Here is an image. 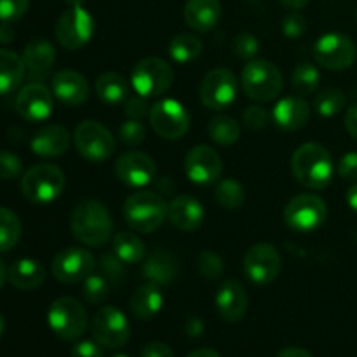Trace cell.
Listing matches in <instances>:
<instances>
[{
  "mask_svg": "<svg viewBox=\"0 0 357 357\" xmlns=\"http://www.w3.org/2000/svg\"><path fill=\"white\" fill-rule=\"evenodd\" d=\"M347 204L351 206L352 211L357 213V183L347 190Z\"/></svg>",
  "mask_w": 357,
  "mask_h": 357,
  "instance_id": "6f0895ef",
  "label": "cell"
},
{
  "mask_svg": "<svg viewBox=\"0 0 357 357\" xmlns=\"http://www.w3.org/2000/svg\"><path fill=\"white\" fill-rule=\"evenodd\" d=\"M96 261L94 257L84 248H65L54 257L51 265L52 275L63 284L82 282L87 275L93 274Z\"/></svg>",
  "mask_w": 357,
  "mask_h": 357,
  "instance_id": "9a60e30c",
  "label": "cell"
},
{
  "mask_svg": "<svg viewBox=\"0 0 357 357\" xmlns=\"http://www.w3.org/2000/svg\"><path fill=\"white\" fill-rule=\"evenodd\" d=\"M275 357H312L309 351L305 349H300V347H288V349H282Z\"/></svg>",
  "mask_w": 357,
  "mask_h": 357,
  "instance_id": "11a10c76",
  "label": "cell"
},
{
  "mask_svg": "<svg viewBox=\"0 0 357 357\" xmlns=\"http://www.w3.org/2000/svg\"><path fill=\"white\" fill-rule=\"evenodd\" d=\"M291 171L300 185L310 190H321L333 180V159L319 143H303L293 153Z\"/></svg>",
  "mask_w": 357,
  "mask_h": 357,
  "instance_id": "6da1fadb",
  "label": "cell"
},
{
  "mask_svg": "<svg viewBox=\"0 0 357 357\" xmlns=\"http://www.w3.org/2000/svg\"><path fill=\"white\" fill-rule=\"evenodd\" d=\"M72 357H103V349L96 340L77 342L72 349Z\"/></svg>",
  "mask_w": 357,
  "mask_h": 357,
  "instance_id": "f907efd6",
  "label": "cell"
},
{
  "mask_svg": "<svg viewBox=\"0 0 357 357\" xmlns=\"http://www.w3.org/2000/svg\"><path fill=\"white\" fill-rule=\"evenodd\" d=\"M326 202L316 194H300L293 197L284 208V222L291 230L310 234L321 229L326 222Z\"/></svg>",
  "mask_w": 357,
  "mask_h": 357,
  "instance_id": "ba28073f",
  "label": "cell"
},
{
  "mask_svg": "<svg viewBox=\"0 0 357 357\" xmlns=\"http://www.w3.org/2000/svg\"><path fill=\"white\" fill-rule=\"evenodd\" d=\"M65 185V174L54 164H37L21 178V192L31 204L37 206L54 202L63 194Z\"/></svg>",
  "mask_w": 357,
  "mask_h": 357,
  "instance_id": "5b68a950",
  "label": "cell"
},
{
  "mask_svg": "<svg viewBox=\"0 0 357 357\" xmlns=\"http://www.w3.org/2000/svg\"><path fill=\"white\" fill-rule=\"evenodd\" d=\"M110 295V281L103 274H91L82 281V296L87 303L100 305Z\"/></svg>",
  "mask_w": 357,
  "mask_h": 357,
  "instance_id": "f35d334b",
  "label": "cell"
},
{
  "mask_svg": "<svg viewBox=\"0 0 357 357\" xmlns=\"http://www.w3.org/2000/svg\"><path fill=\"white\" fill-rule=\"evenodd\" d=\"M119 136H121V142L126 143L128 146H138L142 145L143 139H145L146 129L139 121L129 119V121H126L124 124L119 128Z\"/></svg>",
  "mask_w": 357,
  "mask_h": 357,
  "instance_id": "b9f144b4",
  "label": "cell"
},
{
  "mask_svg": "<svg viewBox=\"0 0 357 357\" xmlns=\"http://www.w3.org/2000/svg\"><path fill=\"white\" fill-rule=\"evenodd\" d=\"M187 357H222L216 351L213 349H197V351L190 352Z\"/></svg>",
  "mask_w": 357,
  "mask_h": 357,
  "instance_id": "680465c9",
  "label": "cell"
},
{
  "mask_svg": "<svg viewBox=\"0 0 357 357\" xmlns=\"http://www.w3.org/2000/svg\"><path fill=\"white\" fill-rule=\"evenodd\" d=\"M272 119L282 131H298L310 119V107L302 96H286L272 108Z\"/></svg>",
  "mask_w": 357,
  "mask_h": 357,
  "instance_id": "603a6c76",
  "label": "cell"
},
{
  "mask_svg": "<svg viewBox=\"0 0 357 357\" xmlns=\"http://www.w3.org/2000/svg\"><path fill=\"white\" fill-rule=\"evenodd\" d=\"M124 261L115 253H108L101 258V274L110 282H122L126 279Z\"/></svg>",
  "mask_w": 357,
  "mask_h": 357,
  "instance_id": "7bdbcfd3",
  "label": "cell"
},
{
  "mask_svg": "<svg viewBox=\"0 0 357 357\" xmlns=\"http://www.w3.org/2000/svg\"><path fill=\"white\" fill-rule=\"evenodd\" d=\"M174 82V72L164 59L149 56L136 63L131 73V86L136 94L145 98L162 96Z\"/></svg>",
  "mask_w": 357,
  "mask_h": 357,
  "instance_id": "52a82bcc",
  "label": "cell"
},
{
  "mask_svg": "<svg viewBox=\"0 0 357 357\" xmlns=\"http://www.w3.org/2000/svg\"><path fill=\"white\" fill-rule=\"evenodd\" d=\"M114 357H129V356H126V354H117V356H114Z\"/></svg>",
  "mask_w": 357,
  "mask_h": 357,
  "instance_id": "e7e4bbea",
  "label": "cell"
},
{
  "mask_svg": "<svg viewBox=\"0 0 357 357\" xmlns=\"http://www.w3.org/2000/svg\"><path fill=\"white\" fill-rule=\"evenodd\" d=\"M202 330H204V326H202V321L199 317H188L187 323H185V331H187L188 337H201Z\"/></svg>",
  "mask_w": 357,
  "mask_h": 357,
  "instance_id": "db71d44e",
  "label": "cell"
},
{
  "mask_svg": "<svg viewBox=\"0 0 357 357\" xmlns=\"http://www.w3.org/2000/svg\"><path fill=\"white\" fill-rule=\"evenodd\" d=\"M164 295L153 282H146L131 296V310L138 319L150 321L162 310Z\"/></svg>",
  "mask_w": 357,
  "mask_h": 357,
  "instance_id": "f1b7e54d",
  "label": "cell"
},
{
  "mask_svg": "<svg viewBox=\"0 0 357 357\" xmlns=\"http://www.w3.org/2000/svg\"><path fill=\"white\" fill-rule=\"evenodd\" d=\"M305 30H307L305 16L296 13V10L286 14L284 20H282V33H284L288 38L302 37V35L305 33Z\"/></svg>",
  "mask_w": 357,
  "mask_h": 357,
  "instance_id": "bcb514c9",
  "label": "cell"
},
{
  "mask_svg": "<svg viewBox=\"0 0 357 357\" xmlns=\"http://www.w3.org/2000/svg\"><path fill=\"white\" fill-rule=\"evenodd\" d=\"M216 202H218L222 208L225 209H239L244 206V201H246V192H244V187L237 180H232V178H227V180H222L216 187L215 192Z\"/></svg>",
  "mask_w": 357,
  "mask_h": 357,
  "instance_id": "8d00e7d4",
  "label": "cell"
},
{
  "mask_svg": "<svg viewBox=\"0 0 357 357\" xmlns=\"http://www.w3.org/2000/svg\"><path fill=\"white\" fill-rule=\"evenodd\" d=\"M345 107V94L344 91L331 87V89L321 91L314 98V110L321 115V117H333V115L340 114L342 108Z\"/></svg>",
  "mask_w": 357,
  "mask_h": 357,
  "instance_id": "74e56055",
  "label": "cell"
},
{
  "mask_svg": "<svg viewBox=\"0 0 357 357\" xmlns=\"http://www.w3.org/2000/svg\"><path fill=\"white\" fill-rule=\"evenodd\" d=\"M167 49H169V56L176 63H190L201 56L202 42L192 33H180L171 38Z\"/></svg>",
  "mask_w": 357,
  "mask_h": 357,
  "instance_id": "836d02e7",
  "label": "cell"
},
{
  "mask_svg": "<svg viewBox=\"0 0 357 357\" xmlns=\"http://www.w3.org/2000/svg\"><path fill=\"white\" fill-rule=\"evenodd\" d=\"M232 51L237 58L250 59L251 61L258 54V51H260V42H258V38L253 33L243 31V33H239L234 38Z\"/></svg>",
  "mask_w": 357,
  "mask_h": 357,
  "instance_id": "60d3db41",
  "label": "cell"
},
{
  "mask_svg": "<svg viewBox=\"0 0 357 357\" xmlns=\"http://www.w3.org/2000/svg\"><path fill=\"white\" fill-rule=\"evenodd\" d=\"M6 278H7L6 265H3V261L0 260V288H2V286H3V282H6Z\"/></svg>",
  "mask_w": 357,
  "mask_h": 357,
  "instance_id": "94428289",
  "label": "cell"
},
{
  "mask_svg": "<svg viewBox=\"0 0 357 357\" xmlns=\"http://www.w3.org/2000/svg\"><path fill=\"white\" fill-rule=\"evenodd\" d=\"M70 229L73 237L91 248L105 246L114 232V222L107 206L100 201H84L73 209Z\"/></svg>",
  "mask_w": 357,
  "mask_h": 357,
  "instance_id": "7a4b0ae2",
  "label": "cell"
},
{
  "mask_svg": "<svg viewBox=\"0 0 357 357\" xmlns=\"http://www.w3.org/2000/svg\"><path fill=\"white\" fill-rule=\"evenodd\" d=\"M338 174L347 181L357 183V152H349L338 162Z\"/></svg>",
  "mask_w": 357,
  "mask_h": 357,
  "instance_id": "681fc988",
  "label": "cell"
},
{
  "mask_svg": "<svg viewBox=\"0 0 357 357\" xmlns=\"http://www.w3.org/2000/svg\"><path fill=\"white\" fill-rule=\"evenodd\" d=\"M93 338L105 349L124 347L131 337V326L128 317L117 307H101L91 319Z\"/></svg>",
  "mask_w": 357,
  "mask_h": 357,
  "instance_id": "9c48e42d",
  "label": "cell"
},
{
  "mask_svg": "<svg viewBox=\"0 0 357 357\" xmlns=\"http://www.w3.org/2000/svg\"><path fill=\"white\" fill-rule=\"evenodd\" d=\"M178 275V261L167 250L152 251L149 258L143 261V278L146 282H153L157 286L169 284Z\"/></svg>",
  "mask_w": 357,
  "mask_h": 357,
  "instance_id": "4316f807",
  "label": "cell"
},
{
  "mask_svg": "<svg viewBox=\"0 0 357 357\" xmlns=\"http://www.w3.org/2000/svg\"><path fill=\"white\" fill-rule=\"evenodd\" d=\"M47 323L56 337L65 342H75L86 333L89 319H87L86 309L79 300L61 296L49 307Z\"/></svg>",
  "mask_w": 357,
  "mask_h": 357,
  "instance_id": "8992f818",
  "label": "cell"
},
{
  "mask_svg": "<svg viewBox=\"0 0 357 357\" xmlns=\"http://www.w3.org/2000/svg\"><path fill=\"white\" fill-rule=\"evenodd\" d=\"M223 162L220 153L208 145L192 146L185 155V173L195 185H213L220 180Z\"/></svg>",
  "mask_w": 357,
  "mask_h": 357,
  "instance_id": "e0dca14e",
  "label": "cell"
},
{
  "mask_svg": "<svg viewBox=\"0 0 357 357\" xmlns=\"http://www.w3.org/2000/svg\"><path fill=\"white\" fill-rule=\"evenodd\" d=\"M70 135L63 126L47 124L31 136L30 149L38 157H59L68 150Z\"/></svg>",
  "mask_w": 357,
  "mask_h": 357,
  "instance_id": "d4e9b609",
  "label": "cell"
},
{
  "mask_svg": "<svg viewBox=\"0 0 357 357\" xmlns=\"http://www.w3.org/2000/svg\"><path fill=\"white\" fill-rule=\"evenodd\" d=\"M142 357H174V354L162 342H150L142 349Z\"/></svg>",
  "mask_w": 357,
  "mask_h": 357,
  "instance_id": "816d5d0a",
  "label": "cell"
},
{
  "mask_svg": "<svg viewBox=\"0 0 357 357\" xmlns=\"http://www.w3.org/2000/svg\"><path fill=\"white\" fill-rule=\"evenodd\" d=\"M204 208L192 195H178L167 204V220L183 232H194L204 222Z\"/></svg>",
  "mask_w": 357,
  "mask_h": 357,
  "instance_id": "7402d4cb",
  "label": "cell"
},
{
  "mask_svg": "<svg viewBox=\"0 0 357 357\" xmlns=\"http://www.w3.org/2000/svg\"><path fill=\"white\" fill-rule=\"evenodd\" d=\"M115 174L124 185L139 188L155 178V162L143 152H126L115 162Z\"/></svg>",
  "mask_w": 357,
  "mask_h": 357,
  "instance_id": "d6986e66",
  "label": "cell"
},
{
  "mask_svg": "<svg viewBox=\"0 0 357 357\" xmlns=\"http://www.w3.org/2000/svg\"><path fill=\"white\" fill-rule=\"evenodd\" d=\"M26 68L21 56L9 49H0V96L14 93L23 82Z\"/></svg>",
  "mask_w": 357,
  "mask_h": 357,
  "instance_id": "f546056e",
  "label": "cell"
},
{
  "mask_svg": "<svg viewBox=\"0 0 357 357\" xmlns=\"http://www.w3.org/2000/svg\"><path fill=\"white\" fill-rule=\"evenodd\" d=\"M114 253L124 261L126 265H135L145 260L146 248L145 243L132 232H119L112 241Z\"/></svg>",
  "mask_w": 357,
  "mask_h": 357,
  "instance_id": "1f68e13d",
  "label": "cell"
},
{
  "mask_svg": "<svg viewBox=\"0 0 357 357\" xmlns=\"http://www.w3.org/2000/svg\"><path fill=\"white\" fill-rule=\"evenodd\" d=\"M21 237V222L14 211L0 208V253L13 250Z\"/></svg>",
  "mask_w": 357,
  "mask_h": 357,
  "instance_id": "d590c367",
  "label": "cell"
},
{
  "mask_svg": "<svg viewBox=\"0 0 357 357\" xmlns=\"http://www.w3.org/2000/svg\"><path fill=\"white\" fill-rule=\"evenodd\" d=\"M23 63L26 73L33 80H42L51 73L56 61V49L45 38H35L24 47Z\"/></svg>",
  "mask_w": 357,
  "mask_h": 357,
  "instance_id": "cb8c5ba5",
  "label": "cell"
},
{
  "mask_svg": "<svg viewBox=\"0 0 357 357\" xmlns=\"http://www.w3.org/2000/svg\"><path fill=\"white\" fill-rule=\"evenodd\" d=\"M126 114H128L129 119L142 121L146 114H150V107L149 103H146V98L139 96V94L128 98V101H126Z\"/></svg>",
  "mask_w": 357,
  "mask_h": 357,
  "instance_id": "c3c4849f",
  "label": "cell"
},
{
  "mask_svg": "<svg viewBox=\"0 0 357 357\" xmlns=\"http://www.w3.org/2000/svg\"><path fill=\"white\" fill-rule=\"evenodd\" d=\"M244 124H246V128L253 129V131H260V129H264L265 126H267L268 122V112L265 110V108L258 107V105H253V107L246 108V112H244Z\"/></svg>",
  "mask_w": 357,
  "mask_h": 357,
  "instance_id": "7dc6e473",
  "label": "cell"
},
{
  "mask_svg": "<svg viewBox=\"0 0 357 357\" xmlns=\"http://www.w3.org/2000/svg\"><path fill=\"white\" fill-rule=\"evenodd\" d=\"M345 128H347L352 139L357 142V105H352L347 110V115H345Z\"/></svg>",
  "mask_w": 357,
  "mask_h": 357,
  "instance_id": "f5cc1de1",
  "label": "cell"
},
{
  "mask_svg": "<svg viewBox=\"0 0 357 357\" xmlns=\"http://www.w3.org/2000/svg\"><path fill=\"white\" fill-rule=\"evenodd\" d=\"M237 79L230 70L215 68L202 79L199 96L204 107L211 110H227L237 100Z\"/></svg>",
  "mask_w": 357,
  "mask_h": 357,
  "instance_id": "5bb4252c",
  "label": "cell"
},
{
  "mask_svg": "<svg viewBox=\"0 0 357 357\" xmlns=\"http://www.w3.org/2000/svg\"><path fill=\"white\" fill-rule=\"evenodd\" d=\"M75 149L89 162H103L115 152V138L98 121H84L73 135Z\"/></svg>",
  "mask_w": 357,
  "mask_h": 357,
  "instance_id": "30bf717a",
  "label": "cell"
},
{
  "mask_svg": "<svg viewBox=\"0 0 357 357\" xmlns=\"http://www.w3.org/2000/svg\"><path fill=\"white\" fill-rule=\"evenodd\" d=\"M23 171V162L20 157L7 150H0V178L3 180H16Z\"/></svg>",
  "mask_w": 357,
  "mask_h": 357,
  "instance_id": "f6af8a7d",
  "label": "cell"
},
{
  "mask_svg": "<svg viewBox=\"0 0 357 357\" xmlns=\"http://www.w3.org/2000/svg\"><path fill=\"white\" fill-rule=\"evenodd\" d=\"M248 291L239 281L229 279L222 282L215 296V305L220 317L227 323H237L246 316L248 310Z\"/></svg>",
  "mask_w": 357,
  "mask_h": 357,
  "instance_id": "ffe728a7",
  "label": "cell"
},
{
  "mask_svg": "<svg viewBox=\"0 0 357 357\" xmlns=\"http://www.w3.org/2000/svg\"><path fill=\"white\" fill-rule=\"evenodd\" d=\"M52 94L68 107H79L89 98V84L82 73L75 70H61L52 77Z\"/></svg>",
  "mask_w": 357,
  "mask_h": 357,
  "instance_id": "44dd1931",
  "label": "cell"
},
{
  "mask_svg": "<svg viewBox=\"0 0 357 357\" xmlns=\"http://www.w3.org/2000/svg\"><path fill=\"white\" fill-rule=\"evenodd\" d=\"M96 94L103 103L122 105L129 98V84L121 73L107 72L98 77Z\"/></svg>",
  "mask_w": 357,
  "mask_h": 357,
  "instance_id": "4dcf8cb0",
  "label": "cell"
},
{
  "mask_svg": "<svg viewBox=\"0 0 357 357\" xmlns=\"http://www.w3.org/2000/svg\"><path fill=\"white\" fill-rule=\"evenodd\" d=\"M241 82L248 98L258 103L275 100L282 91V73L267 59H251L241 73Z\"/></svg>",
  "mask_w": 357,
  "mask_h": 357,
  "instance_id": "277c9868",
  "label": "cell"
},
{
  "mask_svg": "<svg viewBox=\"0 0 357 357\" xmlns=\"http://www.w3.org/2000/svg\"><path fill=\"white\" fill-rule=\"evenodd\" d=\"M281 272V255L272 244L258 243L244 257V274L255 284H271Z\"/></svg>",
  "mask_w": 357,
  "mask_h": 357,
  "instance_id": "2e32d148",
  "label": "cell"
},
{
  "mask_svg": "<svg viewBox=\"0 0 357 357\" xmlns=\"http://www.w3.org/2000/svg\"><path fill=\"white\" fill-rule=\"evenodd\" d=\"M16 112L26 122H44L51 117L54 101L52 93L40 82L26 84L16 96Z\"/></svg>",
  "mask_w": 357,
  "mask_h": 357,
  "instance_id": "ac0fdd59",
  "label": "cell"
},
{
  "mask_svg": "<svg viewBox=\"0 0 357 357\" xmlns=\"http://www.w3.org/2000/svg\"><path fill=\"white\" fill-rule=\"evenodd\" d=\"M94 28L96 24L93 16L82 6L70 7L56 23V38L65 49L77 51L89 44L94 35Z\"/></svg>",
  "mask_w": 357,
  "mask_h": 357,
  "instance_id": "7c38bea8",
  "label": "cell"
},
{
  "mask_svg": "<svg viewBox=\"0 0 357 357\" xmlns=\"http://www.w3.org/2000/svg\"><path fill=\"white\" fill-rule=\"evenodd\" d=\"M286 7H291V9H302L309 3V0H281Z\"/></svg>",
  "mask_w": 357,
  "mask_h": 357,
  "instance_id": "91938a15",
  "label": "cell"
},
{
  "mask_svg": "<svg viewBox=\"0 0 357 357\" xmlns=\"http://www.w3.org/2000/svg\"><path fill=\"white\" fill-rule=\"evenodd\" d=\"M7 279L10 284L21 291H31L37 289L44 282L45 271L40 261L33 258H21L16 260L7 271Z\"/></svg>",
  "mask_w": 357,
  "mask_h": 357,
  "instance_id": "83f0119b",
  "label": "cell"
},
{
  "mask_svg": "<svg viewBox=\"0 0 357 357\" xmlns=\"http://www.w3.org/2000/svg\"><path fill=\"white\" fill-rule=\"evenodd\" d=\"M150 124L152 129L166 139H180L190 128V114L183 103L173 98L160 100L150 108Z\"/></svg>",
  "mask_w": 357,
  "mask_h": 357,
  "instance_id": "8fae6325",
  "label": "cell"
},
{
  "mask_svg": "<svg viewBox=\"0 0 357 357\" xmlns=\"http://www.w3.org/2000/svg\"><path fill=\"white\" fill-rule=\"evenodd\" d=\"M14 37V31L10 24L0 23V42H10Z\"/></svg>",
  "mask_w": 357,
  "mask_h": 357,
  "instance_id": "9f6ffc18",
  "label": "cell"
},
{
  "mask_svg": "<svg viewBox=\"0 0 357 357\" xmlns=\"http://www.w3.org/2000/svg\"><path fill=\"white\" fill-rule=\"evenodd\" d=\"M209 138L222 146H230L239 142L241 126L229 115H216L208 124Z\"/></svg>",
  "mask_w": 357,
  "mask_h": 357,
  "instance_id": "d6a6232c",
  "label": "cell"
},
{
  "mask_svg": "<svg viewBox=\"0 0 357 357\" xmlns=\"http://www.w3.org/2000/svg\"><path fill=\"white\" fill-rule=\"evenodd\" d=\"M28 0H0V23L13 24L28 10Z\"/></svg>",
  "mask_w": 357,
  "mask_h": 357,
  "instance_id": "ee69618b",
  "label": "cell"
},
{
  "mask_svg": "<svg viewBox=\"0 0 357 357\" xmlns=\"http://www.w3.org/2000/svg\"><path fill=\"white\" fill-rule=\"evenodd\" d=\"M124 218L135 232L150 234L167 218V204L152 190H139L124 202Z\"/></svg>",
  "mask_w": 357,
  "mask_h": 357,
  "instance_id": "3957f363",
  "label": "cell"
},
{
  "mask_svg": "<svg viewBox=\"0 0 357 357\" xmlns=\"http://www.w3.org/2000/svg\"><path fill=\"white\" fill-rule=\"evenodd\" d=\"M3 330H6V321H3V316L0 314V338H2Z\"/></svg>",
  "mask_w": 357,
  "mask_h": 357,
  "instance_id": "be15d7a7",
  "label": "cell"
},
{
  "mask_svg": "<svg viewBox=\"0 0 357 357\" xmlns=\"http://www.w3.org/2000/svg\"><path fill=\"white\" fill-rule=\"evenodd\" d=\"M314 58L321 66L328 70H347L354 65L357 58V47L351 37L338 31L324 33L314 44Z\"/></svg>",
  "mask_w": 357,
  "mask_h": 357,
  "instance_id": "4fadbf2b",
  "label": "cell"
},
{
  "mask_svg": "<svg viewBox=\"0 0 357 357\" xmlns=\"http://www.w3.org/2000/svg\"><path fill=\"white\" fill-rule=\"evenodd\" d=\"M183 16L192 30L206 33L222 20V3L220 0H187Z\"/></svg>",
  "mask_w": 357,
  "mask_h": 357,
  "instance_id": "484cf974",
  "label": "cell"
},
{
  "mask_svg": "<svg viewBox=\"0 0 357 357\" xmlns=\"http://www.w3.org/2000/svg\"><path fill=\"white\" fill-rule=\"evenodd\" d=\"M197 271L202 278L206 279H218L223 274L225 267H223V260L213 251H201L197 257Z\"/></svg>",
  "mask_w": 357,
  "mask_h": 357,
  "instance_id": "ab89813d",
  "label": "cell"
},
{
  "mask_svg": "<svg viewBox=\"0 0 357 357\" xmlns=\"http://www.w3.org/2000/svg\"><path fill=\"white\" fill-rule=\"evenodd\" d=\"M321 80V73L317 70L316 65L312 63H300L295 66L291 73V86L295 89L296 94L300 96H307V94H312L317 89Z\"/></svg>",
  "mask_w": 357,
  "mask_h": 357,
  "instance_id": "e575fe53",
  "label": "cell"
},
{
  "mask_svg": "<svg viewBox=\"0 0 357 357\" xmlns=\"http://www.w3.org/2000/svg\"><path fill=\"white\" fill-rule=\"evenodd\" d=\"M66 3H68L70 7H79V6H82L84 2H86V0H65Z\"/></svg>",
  "mask_w": 357,
  "mask_h": 357,
  "instance_id": "6125c7cd",
  "label": "cell"
}]
</instances>
